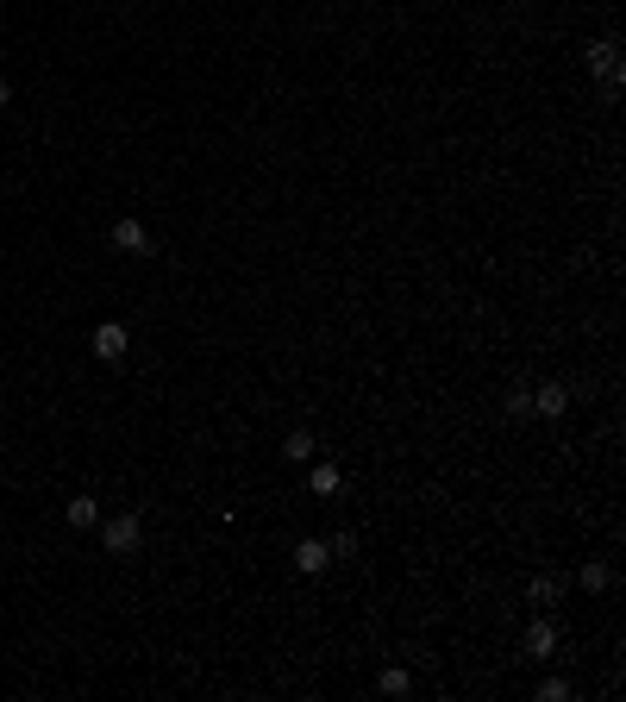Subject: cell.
I'll use <instances>...</instances> for the list:
<instances>
[{
  "instance_id": "cell-1",
  "label": "cell",
  "mask_w": 626,
  "mask_h": 702,
  "mask_svg": "<svg viewBox=\"0 0 626 702\" xmlns=\"http://www.w3.org/2000/svg\"><path fill=\"white\" fill-rule=\"evenodd\" d=\"M138 533H144V527H138V515H113V521L101 527V546H107V552H132V546H138Z\"/></svg>"
},
{
  "instance_id": "cell-2",
  "label": "cell",
  "mask_w": 626,
  "mask_h": 702,
  "mask_svg": "<svg viewBox=\"0 0 626 702\" xmlns=\"http://www.w3.org/2000/svg\"><path fill=\"white\" fill-rule=\"evenodd\" d=\"M125 345H132V339H125V326H120V320L95 326V358H101V364H120V358H125Z\"/></svg>"
},
{
  "instance_id": "cell-3",
  "label": "cell",
  "mask_w": 626,
  "mask_h": 702,
  "mask_svg": "<svg viewBox=\"0 0 626 702\" xmlns=\"http://www.w3.org/2000/svg\"><path fill=\"white\" fill-rule=\"evenodd\" d=\"M532 396V415H545V421H558L564 408H570V389L564 383H539V389H526Z\"/></svg>"
},
{
  "instance_id": "cell-4",
  "label": "cell",
  "mask_w": 626,
  "mask_h": 702,
  "mask_svg": "<svg viewBox=\"0 0 626 702\" xmlns=\"http://www.w3.org/2000/svg\"><path fill=\"white\" fill-rule=\"evenodd\" d=\"M589 69H595V76H608V82H621V44H614V38L589 44Z\"/></svg>"
},
{
  "instance_id": "cell-5",
  "label": "cell",
  "mask_w": 626,
  "mask_h": 702,
  "mask_svg": "<svg viewBox=\"0 0 626 702\" xmlns=\"http://www.w3.org/2000/svg\"><path fill=\"white\" fill-rule=\"evenodd\" d=\"M326 564H332L326 540H301V546H295V570H307V577H313V570H326Z\"/></svg>"
},
{
  "instance_id": "cell-6",
  "label": "cell",
  "mask_w": 626,
  "mask_h": 702,
  "mask_svg": "<svg viewBox=\"0 0 626 702\" xmlns=\"http://www.w3.org/2000/svg\"><path fill=\"white\" fill-rule=\"evenodd\" d=\"M526 652H532V659H551V652H558V627H551V621H532V627H526Z\"/></svg>"
},
{
  "instance_id": "cell-7",
  "label": "cell",
  "mask_w": 626,
  "mask_h": 702,
  "mask_svg": "<svg viewBox=\"0 0 626 702\" xmlns=\"http://www.w3.org/2000/svg\"><path fill=\"white\" fill-rule=\"evenodd\" d=\"M113 245H120V251H138V258H144V251H150V232H144L138 220H120V226H113Z\"/></svg>"
},
{
  "instance_id": "cell-8",
  "label": "cell",
  "mask_w": 626,
  "mask_h": 702,
  "mask_svg": "<svg viewBox=\"0 0 626 702\" xmlns=\"http://www.w3.org/2000/svg\"><path fill=\"white\" fill-rule=\"evenodd\" d=\"M282 451H288V464H307V458H313V433H307V426H295Z\"/></svg>"
},
{
  "instance_id": "cell-9",
  "label": "cell",
  "mask_w": 626,
  "mask_h": 702,
  "mask_svg": "<svg viewBox=\"0 0 626 702\" xmlns=\"http://www.w3.org/2000/svg\"><path fill=\"white\" fill-rule=\"evenodd\" d=\"M69 527H101V502L76 496V502H69Z\"/></svg>"
},
{
  "instance_id": "cell-10",
  "label": "cell",
  "mask_w": 626,
  "mask_h": 702,
  "mask_svg": "<svg viewBox=\"0 0 626 702\" xmlns=\"http://www.w3.org/2000/svg\"><path fill=\"white\" fill-rule=\"evenodd\" d=\"M313 496H339V464H313Z\"/></svg>"
},
{
  "instance_id": "cell-11",
  "label": "cell",
  "mask_w": 626,
  "mask_h": 702,
  "mask_svg": "<svg viewBox=\"0 0 626 702\" xmlns=\"http://www.w3.org/2000/svg\"><path fill=\"white\" fill-rule=\"evenodd\" d=\"M608 583H614V570H608L602 559H589V564H583V589H595V596H602Z\"/></svg>"
},
{
  "instance_id": "cell-12",
  "label": "cell",
  "mask_w": 626,
  "mask_h": 702,
  "mask_svg": "<svg viewBox=\"0 0 626 702\" xmlns=\"http://www.w3.org/2000/svg\"><path fill=\"white\" fill-rule=\"evenodd\" d=\"M376 684H382V690H388V697H407V684H413V678H407V671H401V665H388V671H382V678H376Z\"/></svg>"
},
{
  "instance_id": "cell-13",
  "label": "cell",
  "mask_w": 626,
  "mask_h": 702,
  "mask_svg": "<svg viewBox=\"0 0 626 702\" xmlns=\"http://www.w3.org/2000/svg\"><path fill=\"white\" fill-rule=\"evenodd\" d=\"M507 415L526 421V415H532V396H526V389H507Z\"/></svg>"
},
{
  "instance_id": "cell-14",
  "label": "cell",
  "mask_w": 626,
  "mask_h": 702,
  "mask_svg": "<svg viewBox=\"0 0 626 702\" xmlns=\"http://www.w3.org/2000/svg\"><path fill=\"white\" fill-rule=\"evenodd\" d=\"M558 589H564L558 577H532V602H558Z\"/></svg>"
},
{
  "instance_id": "cell-15",
  "label": "cell",
  "mask_w": 626,
  "mask_h": 702,
  "mask_svg": "<svg viewBox=\"0 0 626 702\" xmlns=\"http://www.w3.org/2000/svg\"><path fill=\"white\" fill-rule=\"evenodd\" d=\"M570 697V684H564V678H545V684H539V702H564Z\"/></svg>"
},
{
  "instance_id": "cell-16",
  "label": "cell",
  "mask_w": 626,
  "mask_h": 702,
  "mask_svg": "<svg viewBox=\"0 0 626 702\" xmlns=\"http://www.w3.org/2000/svg\"><path fill=\"white\" fill-rule=\"evenodd\" d=\"M6 101H13V88H6V82H0V107H6Z\"/></svg>"
}]
</instances>
